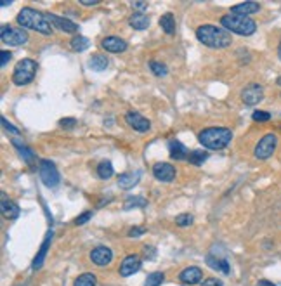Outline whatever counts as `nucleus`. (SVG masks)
I'll use <instances>...</instances> for the list:
<instances>
[{"instance_id":"cd10ccee","label":"nucleus","mask_w":281,"mask_h":286,"mask_svg":"<svg viewBox=\"0 0 281 286\" xmlns=\"http://www.w3.org/2000/svg\"><path fill=\"white\" fill-rule=\"evenodd\" d=\"M148 205V200L143 198V196H130V198L125 200L123 208L125 210H132V208H144Z\"/></svg>"},{"instance_id":"4be33fe9","label":"nucleus","mask_w":281,"mask_h":286,"mask_svg":"<svg viewBox=\"0 0 281 286\" xmlns=\"http://www.w3.org/2000/svg\"><path fill=\"white\" fill-rule=\"evenodd\" d=\"M128 23H130V26L134 30H146L148 26H150V18H148L144 12H134V14L130 16V19H128Z\"/></svg>"},{"instance_id":"f3484780","label":"nucleus","mask_w":281,"mask_h":286,"mask_svg":"<svg viewBox=\"0 0 281 286\" xmlns=\"http://www.w3.org/2000/svg\"><path fill=\"white\" fill-rule=\"evenodd\" d=\"M50 241H52V231H49V233H47V236H45V240H43L42 246H40L39 253H37L35 258H33V264H32L33 271H39V269L43 265V262H45V257H47V251H49V246H50Z\"/></svg>"},{"instance_id":"6ab92c4d","label":"nucleus","mask_w":281,"mask_h":286,"mask_svg":"<svg viewBox=\"0 0 281 286\" xmlns=\"http://www.w3.org/2000/svg\"><path fill=\"white\" fill-rule=\"evenodd\" d=\"M259 11H260V5L257 4V2H243V4L231 7V14L245 16V18H250V14H255V12Z\"/></svg>"},{"instance_id":"473e14b6","label":"nucleus","mask_w":281,"mask_h":286,"mask_svg":"<svg viewBox=\"0 0 281 286\" xmlns=\"http://www.w3.org/2000/svg\"><path fill=\"white\" fill-rule=\"evenodd\" d=\"M150 68H151V71H153V75H157V77H165V75L168 73L167 66L161 64V63H158V61H151Z\"/></svg>"},{"instance_id":"a19ab883","label":"nucleus","mask_w":281,"mask_h":286,"mask_svg":"<svg viewBox=\"0 0 281 286\" xmlns=\"http://www.w3.org/2000/svg\"><path fill=\"white\" fill-rule=\"evenodd\" d=\"M0 56H2V61H0V64H2V68H4L5 64H7L9 61H11L12 54L9 52V50H2V54H0Z\"/></svg>"},{"instance_id":"9d476101","label":"nucleus","mask_w":281,"mask_h":286,"mask_svg":"<svg viewBox=\"0 0 281 286\" xmlns=\"http://www.w3.org/2000/svg\"><path fill=\"white\" fill-rule=\"evenodd\" d=\"M125 122L137 132H148L151 128V122L148 118H144L141 113H137V111H128L125 115Z\"/></svg>"},{"instance_id":"5701e85b","label":"nucleus","mask_w":281,"mask_h":286,"mask_svg":"<svg viewBox=\"0 0 281 286\" xmlns=\"http://www.w3.org/2000/svg\"><path fill=\"white\" fill-rule=\"evenodd\" d=\"M12 146H14L16 149H18V153H19V156H21L23 160H25L26 163H32L33 160H35V155H33V151L28 148V146L25 144V142H21L18 137H14L12 139Z\"/></svg>"},{"instance_id":"f704fd0d","label":"nucleus","mask_w":281,"mask_h":286,"mask_svg":"<svg viewBox=\"0 0 281 286\" xmlns=\"http://www.w3.org/2000/svg\"><path fill=\"white\" fill-rule=\"evenodd\" d=\"M252 118H253V122H269L271 115L267 113V111H253Z\"/></svg>"},{"instance_id":"dca6fc26","label":"nucleus","mask_w":281,"mask_h":286,"mask_svg":"<svg viewBox=\"0 0 281 286\" xmlns=\"http://www.w3.org/2000/svg\"><path fill=\"white\" fill-rule=\"evenodd\" d=\"M179 279H181V283H184V285H196V283H200L203 279V271L200 267H186L184 271H181V274H179Z\"/></svg>"},{"instance_id":"f03ea898","label":"nucleus","mask_w":281,"mask_h":286,"mask_svg":"<svg viewBox=\"0 0 281 286\" xmlns=\"http://www.w3.org/2000/svg\"><path fill=\"white\" fill-rule=\"evenodd\" d=\"M18 23L21 28L33 30V32H39L42 35H52L54 26L49 23L45 14L35 11L32 7H23L18 14Z\"/></svg>"},{"instance_id":"c85d7f7f","label":"nucleus","mask_w":281,"mask_h":286,"mask_svg":"<svg viewBox=\"0 0 281 286\" xmlns=\"http://www.w3.org/2000/svg\"><path fill=\"white\" fill-rule=\"evenodd\" d=\"M72 49L75 50V52H82V50H85L87 47L90 45V42H89V39H85V37H73L72 39Z\"/></svg>"},{"instance_id":"20e7f679","label":"nucleus","mask_w":281,"mask_h":286,"mask_svg":"<svg viewBox=\"0 0 281 286\" xmlns=\"http://www.w3.org/2000/svg\"><path fill=\"white\" fill-rule=\"evenodd\" d=\"M221 25L229 33H236V35L248 37L253 35L257 30V23L252 18H245V16H236V14H226L221 18Z\"/></svg>"},{"instance_id":"79ce46f5","label":"nucleus","mask_w":281,"mask_h":286,"mask_svg":"<svg viewBox=\"0 0 281 286\" xmlns=\"http://www.w3.org/2000/svg\"><path fill=\"white\" fill-rule=\"evenodd\" d=\"M80 4L85 5V7H90V5H97L99 4V0H79Z\"/></svg>"},{"instance_id":"58836bf2","label":"nucleus","mask_w":281,"mask_h":286,"mask_svg":"<svg viewBox=\"0 0 281 286\" xmlns=\"http://www.w3.org/2000/svg\"><path fill=\"white\" fill-rule=\"evenodd\" d=\"M59 125L63 128H73L77 125V120L75 118H63V120L59 122Z\"/></svg>"},{"instance_id":"9b49d317","label":"nucleus","mask_w":281,"mask_h":286,"mask_svg":"<svg viewBox=\"0 0 281 286\" xmlns=\"http://www.w3.org/2000/svg\"><path fill=\"white\" fill-rule=\"evenodd\" d=\"M47 19H49V23L54 26V28L61 30V32L64 33H77L79 32V25L73 21H70V19L66 18H61V16H56V14H45Z\"/></svg>"},{"instance_id":"bb28decb","label":"nucleus","mask_w":281,"mask_h":286,"mask_svg":"<svg viewBox=\"0 0 281 286\" xmlns=\"http://www.w3.org/2000/svg\"><path fill=\"white\" fill-rule=\"evenodd\" d=\"M97 285V278L92 272H83L79 278L73 281V286H96Z\"/></svg>"},{"instance_id":"0eeeda50","label":"nucleus","mask_w":281,"mask_h":286,"mask_svg":"<svg viewBox=\"0 0 281 286\" xmlns=\"http://www.w3.org/2000/svg\"><path fill=\"white\" fill-rule=\"evenodd\" d=\"M39 173H40V180L43 182V186L47 187H57L59 186V172H57L56 165L49 160H40L39 163Z\"/></svg>"},{"instance_id":"6e6552de","label":"nucleus","mask_w":281,"mask_h":286,"mask_svg":"<svg viewBox=\"0 0 281 286\" xmlns=\"http://www.w3.org/2000/svg\"><path fill=\"white\" fill-rule=\"evenodd\" d=\"M276 146H278V137L276 134H266L255 146V155L257 160H267L273 156V153L276 151Z\"/></svg>"},{"instance_id":"c9c22d12","label":"nucleus","mask_w":281,"mask_h":286,"mask_svg":"<svg viewBox=\"0 0 281 286\" xmlns=\"http://www.w3.org/2000/svg\"><path fill=\"white\" fill-rule=\"evenodd\" d=\"M90 217H92V212H83L82 215L77 217L75 222H73V224H75V226H83V224H85V222H89Z\"/></svg>"},{"instance_id":"7ed1b4c3","label":"nucleus","mask_w":281,"mask_h":286,"mask_svg":"<svg viewBox=\"0 0 281 286\" xmlns=\"http://www.w3.org/2000/svg\"><path fill=\"white\" fill-rule=\"evenodd\" d=\"M231 139H233V132L224 127L205 128V130H201L198 135L200 144L206 149H214V151H219V149H224L226 146H229Z\"/></svg>"},{"instance_id":"b1692460","label":"nucleus","mask_w":281,"mask_h":286,"mask_svg":"<svg viewBox=\"0 0 281 286\" xmlns=\"http://www.w3.org/2000/svg\"><path fill=\"white\" fill-rule=\"evenodd\" d=\"M108 64H110V61H108V57L103 56V54H94L89 61V66L92 68L94 71H104L108 68Z\"/></svg>"},{"instance_id":"f8f14e48","label":"nucleus","mask_w":281,"mask_h":286,"mask_svg":"<svg viewBox=\"0 0 281 286\" xmlns=\"http://www.w3.org/2000/svg\"><path fill=\"white\" fill-rule=\"evenodd\" d=\"M143 262H141V257L139 255H127L123 258V262L120 264V276L127 278V276H132L141 269Z\"/></svg>"},{"instance_id":"423d86ee","label":"nucleus","mask_w":281,"mask_h":286,"mask_svg":"<svg viewBox=\"0 0 281 286\" xmlns=\"http://www.w3.org/2000/svg\"><path fill=\"white\" fill-rule=\"evenodd\" d=\"M0 39H2L4 43H7V45L18 47L28 42V33L23 28H14V26L11 25H4L2 30H0Z\"/></svg>"},{"instance_id":"7c9ffc66","label":"nucleus","mask_w":281,"mask_h":286,"mask_svg":"<svg viewBox=\"0 0 281 286\" xmlns=\"http://www.w3.org/2000/svg\"><path fill=\"white\" fill-rule=\"evenodd\" d=\"M208 158V153H205V151H191L189 153V163L191 165H201L205 160Z\"/></svg>"},{"instance_id":"1a4fd4ad","label":"nucleus","mask_w":281,"mask_h":286,"mask_svg":"<svg viewBox=\"0 0 281 286\" xmlns=\"http://www.w3.org/2000/svg\"><path fill=\"white\" fill-rule=\"evenodd\" d=\"M264 99V88L259 83H250L241 90V101L246 106H255Z\"/></svg>"},{"instance_id":"37998d69","label":"nucleus","mask_w":281,"mask_h":286,"mask_svg":"<svg viewBox=\"0 0 281 286\" xmlns=\"http://www.w3.org/2000/svg\"><path fill=\"white\" fill-rule=\"evenodd\" d=\"M146 2H135V4H132V7H135V9H144L146 7Z\"/></svg>"},{"instance_id":"2eb2a0df","label":"nucleus","mask_w":281,"mask_h":286,"mask_svg":"<svg viewBox=\"0 0 281 286\" xmlns=\"http://www.w3.org/2000/svg\"><path fill=\"white\" fill-rule=\"evenodd\" d=\"M101 45H103L104 50L115 52V54H120L127 50V42H125L123 39H120V37H106V39H103Z\"/></svg>"},{"instance_id":"49530a36","label":"nucleus","mask_w":281,"mask_h":286,"mask_svg":"<svg viewBox=\"0 0 281 286\" xmlns=\"http://www.w3.org/2000/svg\"><path fill=\"white\" fill-rule=\"evenodd\" d=\"M278 85H280V87H281V77L278 78Z\"/></svg>"},{"instance_id":"4c0bfd02","label":"nucleus","mask_w":281,"mask_h":286,"mask_svg":"<svg viewBox=\"0 0 281 286\" xmlns=\"http://www.w3.org/2000/svg\"><path fill=\"white\" fill-rule=\"evenodd\" d=\"M2 123H4V128H5V130H9V132H11V134H14V135H18V134H19V128H16L14 125L11 123V122H7V118L2 117Z\"/></svg>"},{"instance_id":"39448f33","label":"nucleus","mask_w":281,"mask_h":286,"mask_svg":"<svg viewBox=\"0 0 281 286\" xmlns=\"http://www.w3.org/2000/svg\"><path fill=\"white\" fill-rule=\"evenodd\" d=\"M37 68H39L37 61H33V59H21L18 64H16V68H14V73H12V83L19 85V87H23V85H28L30 82L35 78Z\"/></svg>"},{"instance_id":"72a5a7b5","label":"nucleus","mask_w":281,"mask_h":286,"mask_svg":"<svg viewBox=\"0 0 281 286\" xmlns=\"http://www.w3.org/2000/svg\"><path fill=\"white\" fill-rule=\"evenodd\" d=\"M175 224H177L179 227L191 226L193 224V215H189V213H181V215L175 217Z\"/></svg>"},{"instance_id":"ea45409f","label":"nucleus","mask_w":281,"mask_h":286,"mask_svg":"<svg viewBox=\"0 0 281 286\" xmlns=\"http://www.w3.org/2000/svg\"><path fill=\"white\" fill-rule=\"evenodd\" d=\"M144 233H146L144 227H132V229L128 231V236L130 238H139V236H143Z\"/></svg>"},{"instance_id":"2f4dec72","label":"nucleus","mask_w":281,"mask_h":286,"mask_svg":"<svg viewBox=\"0 0 281 286\" xmlns=\"http://www.w3.org/2000/svg\"><path fill=\"white\" fill-rule=\"evenodd\" d=\"M165 279V274L163 272H151L146 279V286H160Z\"/></svg>"},{"instance_id":"aec40b11","label":"nucleus","mask_w":281,"mask_h":286,"mask_svg":"<svg viewBox=\"0 0 281 286\" xmlns=\"http://www.w3.org/2000/svg\"><path fill=\"white\" fill-rule=\"evenodd\" d=\"M168 149H170V158L172 160H177V162H181V160H188L189 158L188 148H186L182 142L170 141V142H168Z\"/></svg>"},{"instance_id":"ddd939ff","label":"nucleus","mask_w":281,"mask_h":286,"mask_svg":"<svg viewBox=\"0 0 281 286\" xmlns=\"http://www.w3.org/2000/svg\"><path fill=\"white\" fill-rule=\"evenodd\" d=\"M90 260L97 265V267H104L113 260V251L108 246H96L90 251Z\"/></svg>"},{"instance_id":"4468645a","label":"nucleus","mask_w":281,"mask_h":286,"mask_svg":"<svg viewBox=\"0 0 281 286\" xmlns=\"http://www.w3.org/2000/svg\"><path fill=\"white\" fill-rule=\"evenodd\" d=\"M153 175L160 182H172L175 177V168L170 163H157L153 166Z\"/></svg>"},{"instance_id":"f257e3e1","label":"nucleus","mask_w":281,"mask_h":286,"mask_svg":"<svg viewBox=\"0 0 281 286\" xmlns=\"http://www.w3.org/2000/svg\"><path fill=\"white\" fill-rule=\"evenodd\" d=\"M196 39L203 43V45L210 47V49H224V47L231 45L233 39L231 33L224 28H219L214 25H201L196 30Z\"/></svg>"},{"instance_id":"e433bc0d","label":"nucleus","mask_w":281,"mask_h":286,"mask_svg":"<svg viewBox=\"0 0 281 286\" xmlns=\"http://www.w3.org/2000/svg\"><path fill=\"white\" fill-rule=\"evenodd\" d=\"M201 286H224V283L217 278H206L205 281L201 283Z\"/></svg>"},{"instance_id":"a18cd8bd","label":"nucleus","mask_w":281,"mask_h":286,"mask_svg":"<svg viewBox=\"0 0 281 286\" xmlns=\"http://www.w3.org/2000/svg\"><path fill=\"white\" fill-rule=\"evenodd\" d=\"M278 54H280V59H281V42H280V47H278Z\"/></svg>"},{"instance_id":"a878e982","label":"nucleus","mask_w":281,"mask_h":286,"mask_svg":"<svg viewBox=\"0 0 281 286\" xmlns=\"http://www.w3.org/2000/svg\"><path fill=\"white\" fill-rule=\"evenodd\" d=\"M206 264L212 269H217V271L224 272V274H229V264L226 258H215L212 257V255H208V257H206Z\"/></svg>"},{"instance_id":"c03bdc74","label":"nucleus","mask_w":281,"mask_h":286,"mask_svg":"<svg viewBox=\"0 0 281 286\" xmlns=\"http://www.w3.org/2000/svg\"><path fill=\"white\" fill-rule=\"evenodd\" d=\"M259 286H276V285H273V283L267 281V279H260V281H259Z\"/></svg>"},{"instance_id":"412c9836","label":"nucleus","mask_w":281,"mask_h":286,"mask_svg":"<svg viewBox=\"0 0 281 286\" xmlns=\"http://www.w3.org/2000/svg\"><path fill=\"white\" fill-rule=\"evenodd\" d=\"M139 179H141V172H123L118 175V186L121 189H130L139 182Z\"/></svg>"},{"instance_id":"c756f323","label":"nucleus","mask_w":281,"mask_h":286,"mask_svg":"<svg viewBox=\"0 0 281 286\" xmlns=\"http://www.w3.org/2000/svg\"><path fill=\"white\" fill-rule=\"evenodd\" d=\"M113 165H111V162H103L99 163V166H97V175L101 177V179H110L111 175H113Z\"/></svg>"},{"instance_id":"393cba45","label":"nucleus","mask_w":281,"mask_h":286,"mask_svg":"<svg viewBox=\"0 0 281 286\" xmlns=\"http://www.w3.org/2000/svg\"><path fill=\"white\" fill-rule=\"evenodd\" d=\"M160 28L163 30L167 35H174L175 33V19L170 12H167V14H163L160 18Z\"/></svg>"},{"instance_id":"a211bd4d","label":"nucleus","mask_w":281,"mask_h":286,"mask_svg":"<svg viewBox=\"0 0 281 286\" xmlns=\"http://www.w3.org/2000/svg\"><path fill=\"white\" fill-rule=\"evenodd\" d=\"M2 215L5 217V219L9 220H14L19 217V206L18 203H14L12 200H7V196H5V193H2Z\"/></svg>"}]
</instances>
